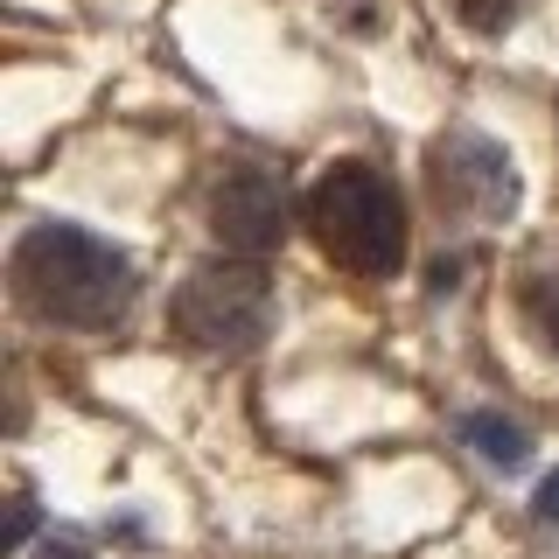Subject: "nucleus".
Wrapping results in <instances>:
<instances>
[{"label":"nucleus","instance_id":"7","mask_svg":"<svg viewBox=\"0 0 559 559\" xmlns=\"http://www.w3.org/2000/svg\"><path fill=\"white\" fill-rule=\"evenodd\" d=\"M462 441L476 448L489 468H524V454H532L524 427H518V419H503V413H476V419L462 427Z\"/></svg>","mask_w":559,"mask_h":559},{"label":"nucleus","instance_id":"8","mask_svg":"<svg viewBox=\"0 0 559 559\" xmlns=\"http://www.w3.org/2000/svg\"><path fill=\"white\" fill-rule=\"evenodd\" d=\"M448 8H454V22H462V28H476V35H503L524 8H532V0H448Z\"/></svg>","mask_w":559,"mask_h":559},{"label":"nucleus","instance_id":"9","mask_svg":"<svg viewBox=\"0 0 559 559\" xmlns=\"http://www.w3.org/2000/svg\"><path fill=\"white\" fill-rule=\"evenodd\" d=\"M35 559H92V552L78 546V532H49V546L35 552Z\"/></svg>","mask_w":559,"mask_h":559},{"label":"nucleus","instance_id":"5","mask_svg":"<svg viewBox=\"0 0 559 559\" xmlns=\"http://www.w3.org/2000/svg\"><path fill=\"white\" fill-rule=\"evenodd\" d=\"M210 231H217L224 252L238 259H266L287 245L294 231V197L287 182L266 168V162H231L210 182Z\"/></svg>","mask_w":559,"mask_h":559},{"label":"nucleus","instance_id":"10","mask_svg":"<svg viewBox=\"0 0 559 559\" xmlns=\"http://www.w3.org/2000/svg\"><path fill=\"white\" fill-rule=\"evenodd\" d=\"M28 532H35V503H28V489H14V538L8 546H28Z\"/></svg>","mask_w":559,"mask_h":559},{"label":"nucleus","instance_id":"6","mask_svg":"<svg viewBox=\"0 0 559 559\" xmlns=\"http://www.w3.org/2000/svg\"><path fill=\"white\" fill-rule=\"evenodd\" d=\"M511 301H518L524 336L546 349V357H559V266H532V273H518Z\"/></svg>","mask_w":559,"mask_h":559},{"label":"nucleus","instance_id":"3","mask_svg":"<svg viewBox=\"0 0 559 559\" xmlns=\"http://www.w3.org/2000/svg\"><path fill=\"white\" fill-rule=\"evenodd\" d=\"M175 343L203 349V357H238L273 336V280L259 259H210L175 287L168 301Z\"/></svg>","mask_w":559,"mask_h":559},{"label":"nucleus","instance_id":"2","mask_svg":"<svg viewBox=\"0 0 559 559\" xmlns=\"http://www.w3.org/2000/svg\"><path fill=\"white\" fill-rule=\"evenodd\" d=\"M301 217L329 266H343L357 280H384L406 266V203H399L392 175H378L371 162L322 168L314 189L301 197Z\"/></svg>","mask_w":559,"mask_h":559},{"label":"nucleus","instance_id":"4","mask_svg":"<svg viewBox=\"0 0 559 559\" xmlns=\"http://www.w3.org/2000/svg\"><path fill=\"white\" fill-rule=\"evenodd\" d=\"M427 189L448 224H511L518 217V168L489 133L454 127L427 147Z\"/></svg>","mask_w":559,"mask_h":559},{"label":"nucleus","instance_id":"1","mask_svg":"<svg viewBox=\"0 0 559 559\" xmlns=\"http://www.w3.org/2000/svg\"><path fill=\"white\" fill-rule=\"evenodd\" d=\"M140 273L112 238L84 224H28L14 245V301L49 329H112L133 308Z\"/></svg>","mask_w":559,"mask_h":559},{"label":"nucleus","instance_id":"11","mask_svg":"<svg viewBox=\"0 0 559 559\" xmlns=\"http://www.w3.org/2000/svg\"><path fill=\"white\" fill-rule=\"evenodd\" d=\"M538 518H559V476H546V489H538Z\"/></svg>","mask_w":559,"mask_h":559}]
</instances>
